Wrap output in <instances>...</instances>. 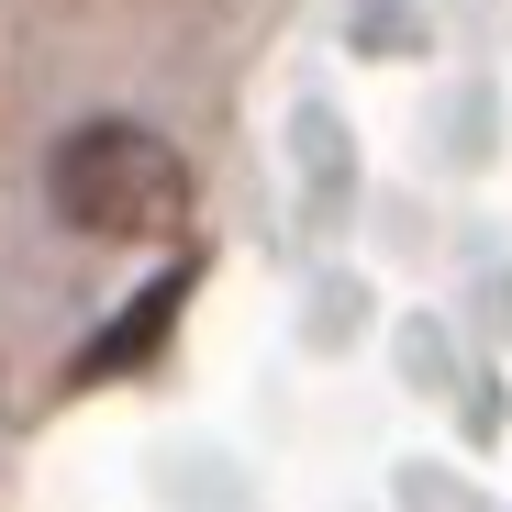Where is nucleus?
Returning a JSON list of instances; mask_svg holds the SVG:
<instances>
[{
    "instance_id": "f257e3e1",
    "label": "nucleus",
    "mask_w": 512,
    "mask_h": 512,
    "mask_svg": "<svg viewBox=\"0 0 512 512\" xmlns=\"http://www.w3.org/2000/svg\"><path fill=\"white\" fill-rule=\"evenodd\" d=\"M45 201H56L67 234L145 245V234H167L190 212V167H179V145L145 134V123H78L45 156Z\"/></svg>"
}]
</instances>
